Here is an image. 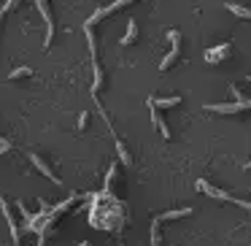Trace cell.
Returning <instances> with one entry per match:
<instances>
[{
	"mask_svg": "<svg viewBox=\"0 0 251 246\" xmlns=\"http://www.w3.org/2000/svg\"><path fill=\"white\" fill-rule=\"evenodd\" d=\"M227 11H232L238 19H249V22H251V8H246V6H238V3H227Z\"/></svg>",
	"mask_w": 251,
	"mask_h": 246,
	"instance_id": "14",
	"label": "cell"
},
{
	"mask_svg": "<svg viewBox=\"0 0 251 246\" xmlns=\"http://www.w3.org/2000/svg\"><path fill=\"white\" fill-rule=\"evenodd\" d=\"M246 82H251V76H246Z\"/></svg>",
	"mask_w": 251,
	"mask_h": 246,
	"instance_id": "21",
	"label": "cell"
},
{
	"mask_svg": "<svg viewBox=\"0 0 251 246\" xmlns=\"http://www.w3.org/2000/svg\"><path fill=\"white\" fill-rule=\"evenodd\" d=\"M149 111H151V125L159 130V136H162L165 141H170V127L165 125V119L159 116V109H154V106H149Z\"/></svg>",
	"mask_w": 251,
	"mask_h": 246,
	"instance_id": "9",
	"label": "cell"
},
{
	"mask_svg": "<svg viewBox=\"0 0 251 246\" xmlns=\"http://www.w3.org/2000/svg\"><path fill=\"white\" fill-rule=\"evenodd\" d=\"M181 98L178 95H173V98H149L146 106H154V109H173V106H178Z\"/></svg>",
	"mask_w": 251,
	"mask_h": 246,
	"instance_id": "11",
	"label": "cell"
},
{
	"mask_svg": "<svg viewBox=\"0 0 251 246\" xmlns=\"http://www.w3.org/2000/svg\"><path fill=\"white\" fill-rule=\"evenodd\" d=\"M35 6H38L41 17H44V22H46L44 49H49V46H51V41H54V19H51V14H49V0H35Z\"/></svg>",
	"mask_w": 251,
	"mask_h": 246,
	"instance_id": "2",
	"label": "cell"
},
{
	"mask_svg": "<svg viewBox=\"0 0 251 246\" xmlns=\"http://www.w3.org/2000/svg\"><path fill=\"white\" fill-rule=\"evenodd\" d=\"M30 163L35 165V170H41V173L46 176V179L51 181V184H57V187H62V181H60V176L54 173V170L49 168V165L44 163V157H41V154H35V152H30Z\"/></svg>",
	"mask_w": 251,
	"mask_h": 246,
	"instance_id": "5",
	"label": "cell"
},
{
	"mask_svg": "<svg viewBox=\"0 0 251 246\" xmlns=\"http://www.w3.org/2000/svg\"><path fill=\"white\" fill-rule=\"evenodd\" d=\"M232 203H235V206H240V208H246V211H251V203L249 200H238V197H232Z\"/></svg>",
	"mask_w": 251,
	"mask_h": 246,
	"instance_id": "17",
	"label": "cell"
},
{
	"mask_svg": "<svg viewBox=\"0 0 251 246\" xmlns=\"http://www.w3.org/2000/svg\"><path fill=\"white\" fill-rule=\"evenodd\" d=\"M114 141H116V152H119L122 163H125V165H132V157H130V152H127L125 141H122V138H114Z\"/></svg>",
	"mask_w": 251,
	"mask_h": 246,
	"instance_id": "15",
	"label": "cell"
},
{
	"mask_svg": "<svg viewBox=\"0 0 251 246\" xmlns=\"http://www.w3.org/2000/svg\"><path fill=\"white\" fill-rule=\"evenodd\" d=\"M132 0H114V3H111V6H105V8H98V11L92 14V17L87 19V25H84V27H92L95 22H100V19L103 17H108V14H114V11H119L122 6H130Z\"/></svg>",
	"mask_w": 251,
	"mask_h": 246,
	"instance_id": "4",
	"label": "cell"
},
{
	"mask_svg": "<svg viewBox=\"0 0 251 246\" xmlns=\"http://www.w3.org/2000/svg\"><path fill=\"white\" fill-rule=\"evenodd\" d=\"M135 38H138V25H135V19H130L127 22V33L122 35V46H130Z\"/></svg>",
	"mask_w": 251,
	"mask_h": 246,
	"instance_id": "13",
	"label": "cell"
},
{
	"mask_svg": "<svg viewBox=\"0 0 251 246\" xmlns=\"http://www.w3.org/2000/svg\"><path fill=\"white\" fill-rule=\"evenodd\" d=\"M168 41L173 44V49H170L168 55L162 57V62H159V71H168V68L173 65L176 60H178V55H181V33H178V30H168Z\"/></svg>",
	"mask_w": 251,
	"mask_h": 246,
	"instance_id": "1",
	"label": "cell"
},
{
	"mask_svg": "<svg viewBox=\"0 0 251 246\" xmlns=\"http://www.w3.org/2000/svg\"><path fill=\"white\" fill-rule=\"evenodd\" d=\"M197 190H200V192H205L208 197H216V200H232V195H229V192H224V190H216V187H211L205 179H197Z\"/></svg>",
	"mask_w": 251,
	"mask_h": 246,
	"instance_id": "6",
	"label": "cell"
},
{
	"mask_svg": "<svg viewBox=\"0 0 251 246\" xmlns=\"http://www.w3.org/2000/svg\"><path fill=\"white\" fill-rule=\"evenodd\" d=\"M229 52H232V44H229V41H224V44H219V46H211V49H205V62L208 65H216V62L227 60Z\"/></svg>",
	"mask_w": 251,
	"mask_h": 246,
	"instance_id": "3",
	"label": "cell"
},
{
	"mask_svg": "<svg viewBox=\"0 0 251 246\" xmlns=\"http://www.w3.org/2000/svg\"><path fill=\"white\" fill-rule=\"evenodd\" d=\"M100 84H103V68L98 62V52L92 55V95H98Z\"/></svg>",
	"mask_w": 251,
	"mask_h": 246,
	"instance_id": "10",
	"label": "cell"
},
{
	"mask_svg": "<svg viewBox=\"0 0 251 246\" xmlns=\"http://www.w3.org/2000/svg\"><path fill=\"white\" fill-rule=\"evenodd\" d=\"M87 119H89V114H87V111H84V114L78 116V127H87Z\"/></svg>",
	"mask_w": 251,
	"mask_h": 246,
	"instance_id": "19",
	"label": "cell"
},
{
	"mask_svg": "<svg viewBox=\"0 0 251 246\" xmlns=\"http://www.w3.org/2000/svg\"><path fill=\"white\" fill-rule=\"evenodd\" d=\"M78 246H89V244H84V241H81V244H78Z\"/></svg>",
	"mask_w": 251,
	"mask_h": 246,
	"instance_id": "20",
	"label": "cell"
},
{
	"mask_svg": "<svg viewBox=\"0 0 251 246\" xmlns=\"http://www.w3.org/2000/svg\"><path fill=\"white\" fill-rule=\"evenodd\" d=\"M205 109L208 111H216V114H238V111H246L240 100H235V103H208Z\"/></svg>",
	"mask_w": 251,
	"mask_h": 246,
	"instance_id": "8",
	"label": "cell"
},
{
	"mask_svg": "<svg viewBox=\"0 0 251 246\" xmlns=\"http://www.w3.org/2000/svg\"><path fill=\"white\" fill-rule=\"evenodd\" d=\"M25 76H33V68H14L8 79H25Z\"/></svg>",
	"mask_w": 251,
	"mask_h": 246,
	"instance_id": "16",
	"label": "cell"
},
{
	"mask_svg": "<svg viewBox=\"0 0 251 246\" xmlns=\"http://www.w3.org/2000/svg\"><path fill=\"white\" fill-rule=\"evenodd\" d=\"M0 211H3V217H6V224H8V230H11V241H14V246H17L19 244V227H17V222H14L11 211H8L6 197H0Z\"/></svg>",
	"mask_w": 251,
	"mask_h": 246,
	"instance_id": "7",
	"label": "cell"
},
{
	"mask_svg": "<svg viewBox=\"0 0 251 246\" xmlns=\"http://www.w3.org/2000/svg\"><path fill=\"white\" fill-rule=\"evenodd\" d=\"M192 214V208L189 206H184V208H173V211H165V214H159V222H168V219H181V217H189Z\"/></svg>",
	"mask_w": 251,
	"mask_h": 246,
	"instance_id": "12",
	"label": "cell"
},
{
	"mask_svg": "<svg viewBox=\"0 0 251 246\" xmlns=\"http://www.w3.org/2000/svg\"><path fill=\"white\" fill-rule=\"evenodd\" d=\"M3 152H11V143H8L6 138H0V154Z\"/></svg>",
	"mask_w": 251,
	"mask_h": 246,
	"instance_id": "18",
	"label": "cell"
}]
</instances>
